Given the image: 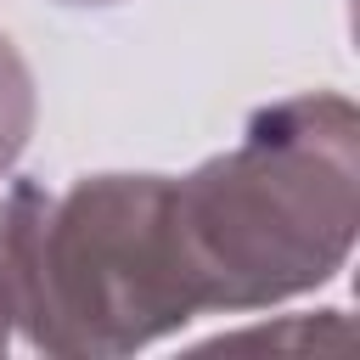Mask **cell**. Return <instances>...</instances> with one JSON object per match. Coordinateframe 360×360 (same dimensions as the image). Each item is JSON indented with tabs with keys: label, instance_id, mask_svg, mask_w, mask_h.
Masks as SVG:
<instances>
[{
	"label": "cell",
	"instance_id": "1",
	"mask_svg": "<svg viewBox=\"0 0 360 360\" xmlns=\"http://www.w3.org/2000/svg\"><path fill=\"white\" fill-rule=\"evenodd\" d=\"M11 326L45 354H129L202 315L169 174L17 180L0 202Z\"/></svg>",
	"mask_w": 360,
	"mask_h": 360
},
{
	"label": "cell",
	"instance_id": "2",
	"mask_svg": "<svg viewBox=\"0 0 360 360\" xmlns=\"http://www.w3.org/2000/svg\"><path fill=\"white\" fill-rule=\"evenodd\" d=\"M354 107L287 96L242 141L174 180V225L202 309H259L326 281L354 242Z\"/></svg>",
	"mask_w": 360,
	"mask_h": 360
},
{
	"label": "cell",
	"instance_id": "3",
	"mask_svg": "<svg viewBox=\"0 0 360 360\" xmlns=\"http://www.w3.org/2000/svg\"><path fill=\"white\" fill-rule=\"evenodd\" d=\"M28 124H34V84H28L22 56H17L11 39L0 34V169L22 152Z\"/></svg>",
	"mask_w": 360,
	"mask_h": 360
},
{
	"label": "cell",
	"instance_id": "4",
	"mask_svg": "<svg viewBox=\"0 0 360 360\" xmlns=\"http://www.w3.org/2000/svg\"><path fill=\"white\" fill-rule=\"evenodd\" d=\"M6 338H11V309H6V287H0V349H6Z\"/></svg>",
	"mask_w": 360,
	"mask_h": 360
},
{
	"label": "cell",
	"instance_id": "5",
	"mask_svg": "<svg viewBox=\"0 0 360 360\" xmlns=\"http://www.w3.org/2000/svg\"><path fill=\"white\" fill-rule=\"evenodd\" d=\"M68 6H112V0H68Z\"/></svg>",
	"mask_w": 360,
	"mask_h": 360
}]
</instances>
